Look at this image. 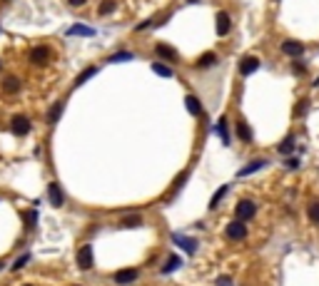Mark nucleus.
Here are the masks:
<instances>
[{
    "label": "nucleus",
    "instance_id": "1",
    "mask_svg": "<svg viewBox=\"0 0 319 286\" xmlns=\"http://www.w3.org/2000/svg\"><path fill=\"white\" fill-rule=\"evenodd\" d=\"M235 214H237V219H252L254 214H257V204L252 202V199H242V202H237V207H235Z\"/></svg>",
    "mask_w": 319,
    "mask_h": 286
},
{
    "label": "nucleus",
    "instance_id": "2",
    "mask_svg": "<svg viewBox=\"0 0 319 286\" xmlns=\"http://www.w3.org/2000/svg\"><path fill=\"white\" fill-rule=\"evenodd\" d=\"M50 57H53V50L45 48V45H38V48L30 50V62H33V65H48Z\"/></svg>",
    "mask_w": 319,
    "mask_h": 286
},
{
    "label": "nucleus",
    "instance_id": "3",
    "mask_svg": "<svg viewBox=\"0 0 319 286\" xmlns=\"http://www.w3.org/2000/svg\"><path fill=\"white\" fill-rule=\"evenodd\" d=\"M225 234H227L232 241H239V239H244V236H247V227L242 224V219H235V222H230V224H227Z\"/></svg>",
    "mask_w": 319,
    "mask_h": 286
},
{
    "label": "nucleus",
    "instance_id": "4",
    "mask_svg": "<svg viewBox=\"0 0 319 286\" xmlns=\"http://www.w3.org/2000/svg\"><path fill=\"white\" fill-rule=\"evenodd\" d=\"M10 129H13V134L25 137V134L30 132V119H28L25 114H15V117H13V122H10Z\"/></svg>",
    "mask_w": 319,
    "mask_h": 286
},
{
    "label": "nucleus",
    "instance_id": "5",
    "mask_svg": "<svg viewBox=\"0 0 319 286\" xmlns=\"http://www.w3.org/2000/svg\"><path fill=\"white\" fill-rule=\"evenodd\" d=\"M282 53L289 55V57H299V55L304 53V45H302L299 40H284V43H282Z\"/></svg>",
    "mask_w": 319,
    "mask_h": 286
},
{
    "label": "nucleus",
    "instance_id": "6",
    "mask_svg": "<svg viewBox=\"0 0 319 286\" xmlns=\"http://www.w3.org/2000/svg\"><path fill=\"white\" fill-rule=\"evenodd\" d=\"M48 199H50V204H53V207H63V204H65L63 189H60L58 184H50V187H48Z\"/></svg>",
    "mask_w": 319,
    "mask_h": 286
},
{
    "label": "nucleus",
    "instance_id": "7",
    "mask_svg": "<svg viewBox=\"0 0 319 286\" xmlns=\"http://www.w3.org/2000/svg\"><path fill=\"white\" fill-rule=\"evenodd\" d=\"M78 266L80 269H90L92 266V246H82L78 251Z\"/></svg>",
    "mask_w": 319,
    "mask_h": 286
},
{
    "label": "nucleus",
    "instance_id": "8",
    "mask_svg": "<svg viewBox=\"0 0 319 286\" xmlns=\"http://www.w3.org/2000/svg\"><path fill=\"white\" fill-rule=\"evenodd\" d=\"M172 241H175L177 246H182L187 254H195V251H197V241H195V239H187V236H180V234H175V236H172Z\"/></svg>",
    "mask_w": 319,
    "mask_h": 286
},
{
    "label": "nucleus",
    "instance_id": "9",
    "mask_svg": "<svg viewBox=\"0 0 319 286\" xmlns=\"http://www.w3.org/2000/svg\"><path fill=\"white\" fill-rule=\"evenodd\" d=\"M135 279H137V269H122V271L115 274V281L117 284H132Z\"/></svg>",
    "mask_w": 319,
    "mask_h": 286
},
{
    "label": "nucleus",
    "instance_id": "10",
    "mask_svg": "<svg viewBox=\"0 0 319 286\" xmlns=\"http://www.w3.org/2000/svg\"><path fill=\"white\" fill-rule=\"evenodd\" d=\"M68 35H73V38H90V35H95V28H87V25H73V28L68 30Z\"/></svg>",
    "mask_w": 319,
    "mask_h": 286
},
{
    "label": "nucleus",
    "instance_id": "11",
    "mask_svg": "<svg viewBox=\"0 0 319 286\" xmlns=\"http://www.w3.org/2000/svg\"><path fill=\"white\" fill-rule=\"evenodd\" d=\"M254 70H259V60L257 57H244L242 65H239V72L242 75H252Z\"/></svg>",
    "mask_w": 319,
    "mask_h": 286
},
{
    "label": "nucleus",
    "instance_id": "12",
    "mask_svg": "<svg viewBox=\"0 0 319 286\" xmlns=\"http://www.w3.org/2000/svg\"><path fill=\"white\" fill-rule=\"evenodd\" d=\"M217 33L227 35L230 33V15L227 13H217Z\"/></svg>",
    "mask_w": 319,
    "mask_h": 286
},
{
    "label": "nucleus",
    "instance_id": "13",
    "mask_svg": "<svg viewBox=\"0 0 319 286\" xmlns=\"http://www.w3.org/2000/svg\"><path fill=\"white\" fill-rule=\"evenodd\" d=\"M237 137L242 142H252V129H249L247 122H237Z\"/></svg>",
    "mask_w": 319,
    "mask_h": 286
},
{
    "label": "nucleus",
    "instance_id": "14",
    "mask_svg": "<svg viewBox=\"0 0 319 286\" xmlns=\"http://www.w3.org/2000/svg\"><path fill=\"white\" fill-rule=\"evenodd\" d=\"M3 90H5V92H18V90H20V80H18L15 75L5 77V80H3Z\"/></svg>",
    "mask_w": 319,
    "mask_h": 286
},
{
    "label": "nucleus",
    "instance_id": "15",
    "mask_svg": "<svg viewBox=\"0 0 319 286\" xmlns=\"http://www.w3.org/2000/svg\"><path fill=\"white\" fill-rule=\"evenodd\" d=\"M185 105H187V110H190L192 114H200V112H202V105H200V100H197L195 95H187Z\"/></svg>",
    "mask_w": 319,
    "mask_h": 286
},
{
    "label": "nucleus",
    "instance_id": "16",
    "mask_svg": "<svg viewBox=\"0 0 319 286\" xmlns=\"http://www.w3.org/2000/svg\"><path fill=\"white\" fill-rule=\"evenodd\" d=\"M63 107H65V102H55V105L50 107V112H48V122H58L60 114H63Z\"/></svg>",
    "mask_w": 319,
    "mask_h": 286
},
{
    "label": "nucleus",
    "instance_id": "17",
    "mask_svg": "<svg viewBox=\"0 0 319 286\" xmlns=\"http://www.w3.org/2000/svg\"><path fill=\"white\" fill-rule=\"evenodd\" d=\"M155 50H157V55H160V57H167V60H175V57H177V55H175V50H172L170 45H157Z\"/></svg>",
    "mask_w": 319,
    "mask_h": 286
},
{
    "label": "nucleus",
    "instance_id": "18",
    "mask_svg": "<svg viewBox=\"0 0 319 286\" xmlns=\"http://www.w3.org/2000/svg\"><path fill=\"white\" fill-rule=\"evenodd\" d=\"M267 162H262V160H257V162H252V165H247L244 170H239V177H247V174H252V172H257V170H262Z\"/></svg>",
    "mask_w": 319,
    "mask_h": 286
},
{
    "label": "nucleus",
    "instance_id": "19",
    "mask_svg": "<svg viewBox=\"0 0 319 286\" xmlns=\"http://www.w3.org/2000/svg\"><path fill=\"white\" fill-rule=\"evenodd\" d=\"M112 10H115V0H102L100 8H97V15H107V13H112Z\"/></svg>",
    "mask_w": 319,
    "mask_h": 286
},
{
    "label": "nucleus",
    "instance_id": "20",
    "mask_svg": "<svg viewBox=\"0 0 319 286\" xmlns=\"http://www.w3.org/2000/svg\"><path fill=\"white\" fill-rule=\"evenodd\" d=\"M227 189H230V187H227V184H225V187H220V189H217V192H215V197H212V199H210V209H215V207H217V204H220V199H222V197H225V194H227Z\"/></svg>",
    "mask_w": 319,
    "mask_h": 286
},
{
    "label": "nucleus",
    "instance_id": "21",
    "mask_svg": "<svg viewBox=\"0 0 319 286\" xmlns=\"http://www.w3.org/2000/svg\"><path fill=\"white\" fill-rule=\"evenodd\" d=\"M152 70H155L160 77H172V70H170L167 65H160V62H155V65H152Z\"/></svg>",
    "mask_w": 319,
    "mask_h": 286
},
{
    "label": "nucleus",
    "instance_id": "22",
    "mask_svg": "<svg viewBox=\"0 0 319 286\" xmlns=\"http://www.w3.org/2000/svg\"><path fill=\"white\" fill-rule=\"evenodd\" d=\"M292 147H294V137L289 134V137L282 142V145H279V155H289V152H292Z\"/></svg>",
    "mask_w": 319,
    "mask_h": 286
},
{
    "label": "nucleus",
    "instance_id": "23",
    "mask_svg": "<svg viewBox=\"0 0 319 286\" xmlns=\"http://www.w3.org/2000/svg\"><path fill=\"white\" fill-rule=\"evenodd\" d=\"M95 72H97V67H87V70H82V72H80V77L75 80V85H82V82H87V80H90Z\"/></svg>",
    "mask_w": 319,
    "mask_h": 286
},
{
    "label": "nucleus",
    "instance_id": "24",
    "mask_svg": "<svg viewBox=\"0 0 319 286\" xmlns=\"http://www.w3.org/2000/svg\"><path fill=\"white\" fill-rule=\"evenodd\" d=\"M215 132H217V134H220V137H222V139L227 142V119H225V117H222V119L217 122V127H215Z\"/></svg>",
    "mask_w": 319,
    "mask_h": 286
},
{
    "label": "nucleus",
    "instance_id": "25",
    "mask_svg": "<svg viewBox=\"0 0 319 286\" xmlns=\"http://www.w3.org/2000/svg\"><path fill=\"white\" fill-rule=\"evenodd\" d=\"M309 219L319 224V202H312L309 204Z\"/></svg>",
    "mask_w": 319,
    "mask_h": 286
},
{
    "label": "nucleus",
    "instance_id": "26",
    "mask_svg": "<svg viewBox=\"0 0 319 286\" xmlns=\"http://www.w3.org/2000/svg\"><path fill=\"white\" fill-rule=\"evenodd\" d=\"M127 60H132V53H117L110 57V62H127Z\"/></svg>",
    "mask_w": 319,
    "mask_h": 286
},
{
    "label": "nucleus",
    "instance_id": "27",
    "mask_svg": "<svg viewBox=\"0 0 319 286\" xmlns=\"http://www.w3.org/2000/svg\"><path fill=\"white\" fill-rule=\"evenodd\" d=\"M177 266H180V259H177V256H172V259L162 266V274H170V271H172V269H177Z\"/></svg>",
    "mask_w": 319,
    "mask_h": 286
},
{
    "label": "nucleus",
    "instance_id": "28",
    "mask_svg": "<svg viewBox=\"0 0 319 286\" xmlns=\"http://www.w3.org/2000/svg\"><path fill=\"white\" fill-rule=\"evenodd\" d=\"M197 65H200V67H210V65H215V55H212V53H207V55H205V57H202Z\"/></svg>",
    "mask_w": 319,
    "mask_h": 286
},
{
    "label": "nucleus",
    "instance_id": "29",
    "mask_svg": "<svg viewBox=\"0 0 319 286\" xmlns=\"http://www.w3.org/2000/svg\"><path fill=\"white\" fill-rule=\"evenodd\" d=\"M28 261H30V254H25V256H20V259H18V261L13 264V269H23V266H25Z\"/></svg>",
    "mask_w": 319,
    "mask_h": 286
},
{
    "label": "nucleus",
    "instance_id": "30",
    "mask_svg": "<svg viewBox=\"0 0 319 286\" xmlns=\"http://www.w3.org/2000/svg\"><path fill=\"white\" fill-rule=\"evenodd\" d=\"M122 224H125V227H135V224H140V217H127Z\"/></svg>",
    "mask_w": 319,
    "mask_h": 286
},
{
    "label": "nucleus",
    "instance_id": "31",
    "mask_svg": "<svg viewBox=\"0 0 319 286\" xmlns=\"http://www.w3.org/2000/svg\"><path fill=\"white\" fill-rule=\"evenodd\" d=\"M215 286H232V279H230V276H222V279H217Z\"/></svg>",
    "mask_w": 319,
    "mask_h": 286
},
{
    "label": "nucleus",
    "instance_id": "32",
    "mask_svg": "<svg viewBox=\"0 0 319 286\" xmlns=\"http://www.w3.org/2000/svg\"><path fill=\"white\" fill-rule=\"evenodd\" d=\"M68 3H70V5H75V8H80V5H85V3H87V0H68Z\"/></svg>",
    "mask_w": 319,
    "mask_h": 286
},
{
    "label": "nucleus",
    "instance_id": "33",
    "mask_svg": "<svg viewBox=\"0 0 319 286\" xmlns=\"http://www.w3.org/2000/svg\"><path fill=\"white\" fill-rule=\"evenodd\" d=\"M304 110H307V102H302V105H297V110H294V112H297V117H299V114H302Z\"/></svg>",
    "mask_w": 319,
    "mask_h": 286
},
{
    "label": "nucleus",
    "instance_id": "34",
    "mask_svg": "<svg viewBox=\"0 0 319 286\" xmlns=\"http://www.w3.org/2000/svg\"><path fill=\"white\" fill-rule=\"evenodd\" d=\"M287 167H289V170H294V167H299V160H289V162H287Z\"/></svg>",
    "mask_w": 319,
    "mask_h": 286
},
{
    "label": "nucleus",
    "instance_id": "35",
    "mask_svg": "<svg viewBox=\"0 0 319 286\" xmlns=\"http://www.w3.org/2000/svg\"><path fill=\"white\" fill-rule=\"evenodd\" d=\"M35 214H38V212H28V222H30V224H35V219H38Z\"/></svg>",
    "mask_w": 319,
    "mask_h": 286
},
{
    "label": "nucleus",
    "instance_id": "36",
    "mask_svg": "<svg viewBox=\"0 0 319 286\" xmlns=\"http://www.w3.org/2000/svg\"><path fill=\"white\" fill-rule=\"evenodd\" d=\"M3 266H5V264H3V261H0V269H3Z\"/></svg>",
    "mask_w": 319,
    "mask_h": 286
},
{
    "label": "nucleus",
    "instance_id": "37",
    "mask_svg": "<svg viewBox=\"0 0 319 286\" xmlns=\"http://www.w3.org/2000/svg\"><path fill=\"white\" fill-rule=\"evenodd\" d=\"M190 3H197V0H190Z\"/></svg>",
    "mask_w": 319,
    "mask_h": 286
},
{
    "label": "nucleus",
    "instance_id": "38",
    "mask_svg": "<svg viewBox=\"0 0 319 286\" xmlns=\"http://www.w3.org/2000/svg\"><path fill=\"white\" fill-rule=\"evenodd\" d=\"M25 286H30V284H25Z\"/></svg>",
    "mask_w": 319,
    "mask_h": 286
},
{
    "label": "nucleus",
    "instance_id": "39",
    "mask_svg": "<svg viewBox=\"0 0 319 286\" xmlns=\"http://www.w3.org/2000/svg\"><path fill=\"white\" fill-rule=\"evenodd\" d=\"M0 65H3V62H0Z\"/></svg>",
    "mask_w": 319,
    "mask_h": 286
}]
</instances>
